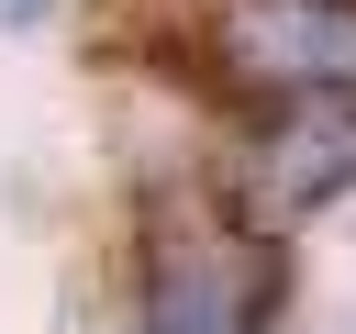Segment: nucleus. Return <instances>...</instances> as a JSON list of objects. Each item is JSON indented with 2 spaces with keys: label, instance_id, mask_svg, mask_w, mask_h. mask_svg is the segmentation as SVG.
<instances>
[{
  "label": "nucleus",
  "instance_id": "obj_1",
  "mask_svg": "<svg viewBox=\"0 0 356 334\" xmlns=\"http://www.w3.org/2000/svg\"><path fill=\"white\" fill-rule=\"evenodd\" d=\"M145 334H278V267L222 212H156Z\"/></svg>",
  "mask_w": 356,
  "mask_h": 334
},
{
  "label": "nucleus",
  "instance_id": "obj_2",
  "mask_svg": "<svg viewBox=\"0 0 356 334\" xmlns=\"http://www.w3.org/2000/svg\"><path fill=\"white\" fill-rule=\"evenodd\" d=\"M222 45L256 89H356V11L345 0H234Z\"/></svg>",
  "mask_w": 356,
  "mask_h": 334
},
{
  "label": "nucleus",
  "instance_id": "obj_3",
  "mask_svg": "<svg viewBox=\"0 0 356 334\" xmlns=\"http://www.w3.org/2000/svg\"><path fill=\"white\" fill-rule=\"evenodd\" d=\"M44 11H56V0H0V22H44Z\"/></svg>",
  "mask_w": 356,
  "mask_h": 334
}]
</instances>
